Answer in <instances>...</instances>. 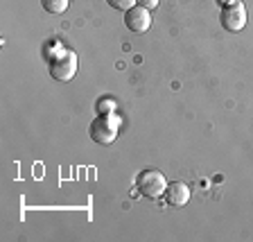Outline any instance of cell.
Masks as SVG:
<instances>
[{
  "mask_svg": "<svg viewBox=\"0 0 253 242\" xmlns=\"http://www.w3.org/2000/svg\"><path fill=\"white\" fill-rule=\"evenodd\" d=\"M47 66H50V75L57 82H70L77 73V54L70 50H59L50 57Z\"/></svg>",
  "mask_w": 253,
  "mask_h": 242,
  "instance_id": "1",
  "label": "cell"
},
{
  "mask_svg": "<svg viewBox=\"0 0 253 242\" xmlns=\"http://www.w3.org/2000/svg\"><path fill=\"white\" fill-rule=\"evenodd\" d=\"M138 190L140 195H145L147 199H158V197L165 195V188H168V179L161 170H142L138 174Z\"/></svg>",
  "mask_w": 253,
  "mask_h": 242,
  "instance_id": "2",
  "label": "cell"
},
{
  "mask_svg": "<svg viewBox=\"0 0 253 242\" xmlns=\"http://www.w3.org/2000/svg\"><path fill=\"white\" fill-rule=\"evenodd\" d=\"M219 21H221V27L226 32L244 30V25H247V7H244L242 0H233V2L221 7Z\"/></svg>",
  "mask_w": 253,
  "mask_h": 242,
  "instance_id": "3",
  "label": "cell"
},
{
  "mask_svg": "<svg viewBox=\"0 0 253 242\" xmlns=\"http://www.w3.org/2000/svg\"><path fill=\"white\" fill-rule=\"evenodd\" d=\"M88 134L97 145H111V143L118 138V120L111 118L109 113H104V116L95 118V120L90 122Z\"/></svg>",
  "mask_w": 253,
  "mask_h": 242,
  "instance_id": "4",
  "label": "cell"
},
{
  "mask_svg": "<svg viewBox=\"0 0 253 242\" xmlns=\"http://www.w3.org/2000/svg\"><path fill=\"white\" fill-rule=\"evenodd\" d=\"M125 25L129 27L131 32H136V34L147 32L149 25H152V16H149V9H145V7H140V5L131 7L129 11H125Z\"/></svg>",
  "mask_w": 253,
  "mask_h": 242,
  "instance_id": "5",
  "label": "cell"
},
{
  "mask_svg": "<svg viewBox=\"0 0 253 242\" xmlns=\"http://www.w3.org/2000/svg\"><path fill=\"white\" fill-rule=\"evenodd\" d=\"M165 201L169 206H185L190 201V188L183 181H172L165 188Z\"/></svg>",
  "mask_w": 253,
  "mask_h": 242,
  "instance_id": "6",
  "label": "cell"
},
{
  "mask_svg": "<svg viewBox=\"0 0 253 242\" xmlns=\"http://www.w3.org/2000/svg\"><path fill=\"white\" fill-rule=\"evenodd\" d=\"M41 5L47 14L59 16V14H63V11L68 9V0H41Z\"/></svg>",
  "mask_w": 253,
  "mask_h": 242,
  "instance_id": "7",
  "label": "cell"
},
{
  "mask_svg": "<svg viewBox=\"0 0 253 242\" xmlns=\"http://www.w3.org/2000/svg\"><path fill=\"white\" fill-rule=\"evenodd\" d=\"M113 9H120V11H129L131 7H136V0H106Z\"/></svg>",
  "mask_w": 253,
  "mask_h": 242,
  "instance_id": "8",
  "label": "cell"
},
{
  "mask_svg": "<svg viewBox=\"0 0 253 242\" xmlns=\"http://www.w3.org/2000/svg\"><path fill=\"white\" fill-rule=\"evenodd\" d=\"M158 2L161 0H136V5L145 7V9H154V7H158Z\"/></svg>",
  "mask_w": 253,
  "mask_h": 242,
  "instance_id": "9",
  "label": "cell"
},
{
  "mask_svg": "<svg viewBox=\"0 0 253 242\" xmlns=\"http://www.w3.org/2000/svg\"><path fill=\"white\" fill-rule=\"evenodd\" d=\"M217 2H221V5H228V2H233V0H217Z\"/></svg>",
  "mask_w": 253,
  "mask_h": 242,
  "instance_id": "10",
  "label": "cell"
}]
</instances>
